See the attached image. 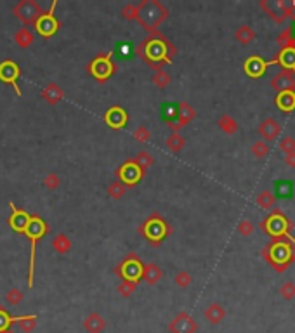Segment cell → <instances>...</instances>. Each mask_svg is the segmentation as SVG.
<instances>
[{
  "label": "cell",
  "mask_w": 295,
  "mask_h": 333,
  "mask_svg": "<svg viewBox=\"0 0 295 333\" xmlns=\"http://www.w3.org/2000/svg\"><path fill=\"white\" fill-rule=\"evenodd\" d=\"M43 7L37 2V0H21L12 7V14L23 23V25L28 28V26H33L35 21L43 14Z\"/></svg>",
  "instance_id": "obj_8"
},
{
  "label": "cell",
  "mask_w": 295,
  "mask_h": 333,
  "mask_svg": "<svg viewBox=\"0 0 295 333\" xmlns=\"http://www.w3.org/2000/svg\"><path fill=\"white\" fill-rule=\"evenodd\" d=\"M195 117H196V111L189 103L181 101V103L177 104V120H175V124H177L181 128L184 127V125H188Z\"/></svg>",
  "instance_id": "obj_23"
},
{
  "label": "cell",
  "mask_w": 295,
  "mask_h": 333,
  "mask_svg": "<svg viewBox=\"0 0 295 333\" xmlns=\"http://www.w3.org/2000/svg\"><path fill=\"white\" fill-rule=\"evenodd\" d=\"M164 278V271H162L160 266H157L155 262L151 264H144V267H142V278L141 280H144L146 283L150 285V287H153V285H157L158 281Z\"/></svg>",
  "instance_id": "obj_22"
},
{
  "label": "cell",
  "mask_w": 295,
  "mask_h": 333,
  "mask_svg": "<svg viewBox=\"0 0 295 333\" xmlns=\"http://www.w3.org/2000/svg\"><path fill=\"white\" fill-rule=\"evenodd\" d=\"M280 293L285 300H292V298H295V283H292V281L283 283L280 288Z\"/></svg>",
  "instance_id": "obj_48"
},
{
  "label": "cell",
  "mask_w": 295,
  "mask_h": 333,
  "mask_svg": "<svg viewBox=\"0 0 295 333\" xmlns=\"http://www.w3.org/2000/svg\"><path fill=\"white\" fill-rule=\"evenodd\" d=\"M21 77V70H19L18 63H14L12 59H5L4 63H0V80L11 85L16 90V96L21 97L23 90L18 85V78Z\"/></svg>",
  "instance_id": "obj_12"
},
{
  "label": "cell",
  "mask_w": 295,
  "mask_h": 333,
  "mask_svg": "<svg viewBox=\"0 0 295 333\" xmlns=\"http://www.w3.org/2000/svg\"><path fill=\"white\" fill-rule=\"evenodd\" d=\"M276 104L280 110L292 111L295 108V94L294 92H281L276 97Z\"/></svg>",
  "instance_id": "obj_31"
},
{
  "label": "cell",
  "mask_w": 295,
  "mask_h": 333,
  "mask_svg": "<svg viewBox=\"0 0 295 333\" xmlns=\"http://www.w3.org/2000/svg\"><path fill=\"white\" fill-rule=\"evenodd\" d=\"M106 193H108V196H110L111 200H122L125 193H127V188H125V186L122 184L120 181H111L110 184H108Z\"/></svg>",
  "instance_id": "obj_36"
},
{
  "label": "cell",
  "mask_w": 295,
  "mask_h": 333,
  "mask_svg": "<svg viewBox=\"0 0 295 333\" xmlns=\"http://www.w3.org/2000/svg\"><path fill=\"white\" fill-rule=\"evenodd\" d=\"M276 42H278V45L281 47V50L283 49H294L295 50V39L292 37V28L283 30V32L278 35Z\"/></svg>",
  "instance_id": "obj_37"
},
{
  "label": "cell",
  "mask_w": 295,
  "mask_h": 333,
  "mask_svg": "<svg viewBox=\"0 0 295 333\" xmlns=\"http://www.w3.org/2000/svg\"><path fill=\"white\" fill-rule=\"evenodd\" d=\"M271 89L281 92H294L295 94V70H281L276 77L271 78Z\"/></svg>",
  "instance_id": "obj_14"
},
{
  "label": "cell",
  "mask_w": 295,
  "mask_h": 333,
  "mask_svg": "<svg viewBox=\"0 0 295 333\" xmlns=\"http://www.w3.org/2000/svg\"><path fill=\"white\" fill-rule=\"evenodd\" d=\"M115 175H117L118 181L128 189V188H134L135 184H139V182L144 179L146 172L134 162V158H128L127 162H124L117 170H115Z\"/></svg>",
  "instance_id": "obj_9"
},
{
  "label": "cell",
  "mask_w": 295,
  "mask_h": 333,
  "mask_svg": "<svg viewBox=\"0 0 295 333\" xmlns=\"http://www.w3.org/2000/svg\"><path fill=\"white\" fill-rule=\"evenodd\" d=\"M294 227V224L283 215L281 210H274L273 215H269L266 220L262 222V229L269 234L271 238H278V236H288L290 229Z\"/></svg>",
  "instance_id": "obj_11"
},
{
  "label": "cell",
  "mask_w": 295,
  "mask_h": 333,
  "mask_svg": "<svg viewBox=\"0 0 295 333\" xmlns=\"http://www.w3.org/2000/svg\"><path fill=\"white\" fill-rule=\"evenodd\" d=\"M259 134L262 135L264 142H266V141L273 142L274 139H278V135L281 134L280 122L274 120V118H266V120H264L262 124L259 125Z\"/></svg>",
  "instance_id": "obj_16"
},
{
  "label": "cell",
  "mask_w": 295,
  "mask_h": 333,
  "mask_svg": "<svg viewBox=\"0 0 295 333\" xmlns=\"http://www.w3.org/2000/svg\"><path fill=\"white\" fill-rule=\"evenodd\" d=\"M82 326L85 328L87 333H103L106 328V319L99 312H90L89 316H85Z\"/></svg>",
  "instance_id": "obj_19"
},
{
  "label": "cell",
  "mask_w": 295,
  "mask_h": 333,
  "mask_svg": "<svg viewBox=\"0 0 295 333\" xmlns=\"http://www.w3.org/2000/svg\"><path fill=\"white\" fill-rule=\"evenodd\" d=\"M276 61L283 66V70H295V50L283 49L280 54H278Z\"/></svg>",
  "instance_id": "obj_29"
},
{
  "label": "cell",
  "mask_w": 295,
  "mask_h": 333,
  "mask_svg": "<svg viewBox=\"0 0 295 333\" xmlns=\"http://www.w3.org/2000/svg\"><path fill=\"white\" fill-rule=\"evenodd\" d=\"M235 39L238 40L240 43H243V45H249V43H252L253 40H255V32H253L249 25H242L240 28H236Z\"/></svg>",
  "instance_id": "obj_27"
},
{
  "label": "cell",
  "mask_w": 295,
  "mask_h": 333,
  "mask_svg": "<svg viewBox=\"0 0 295 333\" xmlns=\"http://www.w3.org/2000/svg\"><path fill=\"white\" fill-rule=\"evenodd\" d=\"M134 162L137 163L139 166H141L142 170L148 172L150 170V166L155 163V158L150 155L148 151H144V149H141V151H137V155L134 156Z\"/></svg>",
  "instance_id": "obj_35"
},
{
  "label": "cell",
  "mask_w": 295,
  "mask_h": 333,
  "mask_svg": "<svg viewBox=\"0 0 295 333\" xmlns=\"http://www.w3.org/2000/svg\"><path fill=\"white\" fill-rule=\"evenodd\" d=\"M132 137L139 142H148L151 139V132H150V128L144 127V125H139V127L132 132Z\"/></svg>",
  "instance_id": "obj_43"
},
{
  "label": "cell",
  "mask_w": 295,
  "mask_h": 333,
  "mask_svg": "<svg viewBox=\"0 0 295 333\" xmlns=\"http://www.w3.org/2000/svg\"><path fill=\"white\" fill-rule=\"evenodd\" d=\"M165 144H167V148L170 149L172 153H179L182 151V148L186 146V139L182 137L179 132H172L167 137V141H165Z\"/></svg>",
  "instance_id": "obj_32"
},
{
  "label": "cell",
  "mask_w": 295,
  "mask_h": 333,
  "mask_svg": "<svg viewBox=\"0 0 295 333\" xmlns=\"http://www.w3.org/2000/svg\"><path fill=\"white\" fill-rule=\"evenodd\" d=\"M14 42L16 45H19L21 49H28V47L35 42V35H33V32L30 28L23 26V28H19L18 32L14 33Z\"/></svg>",
  "instance_id": "obj_24"
},
{
  "label": "cell",
  "mask_w": 295,
  "mask_h": 333,
  "mask_svg": "<svg viewBox=\"0 0 295 333\" xmlns=\"http://www.w3.org/2000/svg\"><path fill=\"white\" fill-rule=\"evenodd\" d=\"M37 323H39V316L37 314H23L21 319L18 321V325L21 328V332L32 333L37 328Z\"/></svg>",
  "instance_id": "obj_33"
},
{
  "label": "cell",
  "mask_w": 295,
  "mask_h": 333,
  "mask_svg": "<svg viewBox=\"0 0 295 333\" xmlns=\"http://www.w3.org/2000/svg\"><path fill=\"white\" fill-rule=\"evenodd\" d=\"M236 231H238V234H242V236H252V233H253V224H252V220H249V219L240 220L238 227H236Z\"/></svg>",
  "instance_id": "obj_49"
},
{
  "label": "cell",
  "mask_w": 295,
  "mask_h": 333,
  "mask_svg": "<svg viewBox=\"0 0 295 333\" xmlns=\"http://www.w3.org/2000/svg\"><path fill=\"white\" fill-rule=\"evenodd\" d=\"M40 96H42V99L45 101V103H49L50 106H56L57 103H61V101L64 99V90L61 89L57 83L52 82V83H47V85L43 87Z\"/></svg>",
  "instance_id": "obj_18"
},
{
  "label": "cell",
  "mask_w": 295,
  "mask_h": 333,
  "mask_svg": "<svg viewBox=\"0 0 295 333\" xmlns=\"http://www.w3.org/2000/svg\"><path fill=\"white\" fill-rule=\"evenodd\" d=\"M280 2V7L283 11L285 18H292L295 19V2L294 0H278Z\"/></svg>",
  "instance_id": "obj_45"
},
{
  "label": "cell",
  "mask_w": 295,
  "mask_h": 333,
  "mask_svg": "<svg viewBox=\"0 0 295 333\" xmlns=\"http://www.w3.org/2000/svg\"><path fill=\"white\" fill-rule=\"evenodd\" d=\"M113 54H117L118 57H128L130 56V45L128 43H118L117 49L111 50Z\"/></svg>",
  "instance_id": "obj_50"
},
{
  "label": "cell",
  "mask_w": 295,
  "mask_h": 333,
  "mask_svg": "<svg viewBox=\"0 0 295 333\" xmlns=\"http://www.w3.org/2000/svg\"><path fill=\"white\" fill-rule=\"evenodd\" d=\"M19 319H21V316H11L2 305H0V333H5L9 328H11V325H16Z\"/></svg>",
  "instance_id": "obj_30"
},
{
  "label": "cell",
  "mask_w": 295,
  "mask_h": 333,
  "mask_svg": "<svg viewBox=\"0 0 295 333\" xmlns=\"http://www.w3.org/2000/svg\"><path fill=\"white\" fill-rule=\"evenodd\" d=\"M280 149L285 153V155L295 153V139L290 137V135H285V137L280 141Z\"/></svg>",
  "instance_id": "obj_47"
},
{
  "label": "cell",
  "mask_w": 295,
  "mask_h": 333,
  "mask_svg": "<svg viewBox=\"0 0 295 333\" xmlns=\"http://www.w3.org/2000/svg\"><path fill=\"white\" fill-rule=\"evenodd\" d=\"M259 7L262 9V11L266 12V14L269 16L274 23H278V25H281V23L287 19L283 14V11H281L280 2H278V0H260Z\"/></svg>",
  "instance_id": "obj_17"
},
{
  "label": "cell",
  "mask_w": 295,
  "mask_h": 333,
  "mask_svg": "<svg viewBox=\"0 0 295 333\" xmlns=\"http://www.w3.org/2000/svg\"><path fill=\"white\" fill-rule=\"evenodd\" d=\"M103 120L110 128H113V130H120V128H124L125 125H127L128 115L122 106H111L106 110Z\"/></svg>",
  "instance_id": "obj_15"
},
{
  "label": "cell",
  "mask_w": 295,
  "mask_h": 333,
  "mask_svg": "<svg viewBox=\"0 0 295 333\" xmlns=\"http://www.w3.org/2000/svg\"><path fill=\"white\" fill-rule=\"evenodd\" d=\"M164 118L167 124L177 120V104H165L164 106Z\"/></svg>",
  "instance_id": "obj_46"
},
{
  "label": "cell",
  "mask_w": 295,
  "mask_h": 333,
  "mask_svg": "<svg viewBox=\"0 0 295 333\" xmlns=\"http://www.w3.org/2000/svg\"><path fill=\"white\" fill-rule=\"evenodd\" d=\"M5 300L11 305H19L25 300V291H21L19 288H11V290L7 291V295H5Z\"/></svg>",
  "instance_id": "obj_39"
},
{
  "label": "cell",
  "mask_w": 295,
  "mask_h": 333,
  "mask_svg": "<svg viewBox=\"0 0 295 333\" xmlns=\"http://www.w3.org/2000/svg\"><path fill=\"white\" fill-rule=\"evenodd\" d=\"M169 332L170 333H196L198 332V323L193 319L191 314L181 311L175 314V318L169 323Z\"/></svg>",
  "instance_id": "obj_13"
},
{
  "label": "cell",
  "mask_w": 295,
  "mask_h": 333,
  "mask_svg": "<svg viewBox=\"0 0 295 333\" xmlns=\"http://www.w3.org/2000/svg\"><path fill=\"white\" fill-rule=\"evenodd\" d=\"M87 71L90 77H94L97 82H106L111 75L117 73V64L113 63V52H101L87 64Z\"/></svg>",
  "instance_id": "obj_7"
},
{
  "label": "cell",
  "mask_w": 295,
  "mask_h": 333,
  "mask_svg": "<svg viewBox=\"0 0 295 333\" xmlns=\"http://www.w3.org/2000/svg\"><path fill=\"white\" fill-rule=\"evenodd\" d=\"M243 70H245V73L249 75V77H252V78L262 77V75L266 73V63H264V61L260 59L259 56H252V57H249V59L245 61V64H243Z\"/></svg>",
  "instance_id": "obj_20"
},
{
  "label": "cell",
  "mask_w": 295,
  "mask_h": 333,
  "mask_svg": "<svg viewBox=\"0 0 295 333\" xmlns=\"http://www.w3.org/2000/svg\"><path fill=\"white\" fill-rule=\"evenodd\" d=\"M50 245H52V250H56L59 255H66L71 250V240L63 233L56 234V236L52 238V241H50Z\"/></svg>",
  "instance_id": "obj_25"
},
{
  "label": "cell",
  "mask_w": 295,
  "mask_h": 333,
  "mask_svg": "<svg viewBox=\"0 0 295 333\" xmlns=\"http://www.w3.org/2000/svg\"><path fill=\"white\" fill-rule=\"evenodd\" d=\"M151 82L155 83V87H157V89H165V87L170 85L172 78H170V75H169L165 70H157L153 73V77H151Z\"/></svg>",
  "instance_id": "obj_34"
},
{
  "label": "cell",
  "mask_w": 295,
  "mask_h": 333,
  "mask_svg": "<svg viewBox=\"0 0 295 333\" xmlns=\"http://www.w3.org/2000/svg\"><path fill=\"white\" fill-rule=\"evenodd\" d=\"M203 316H205V319L210 323V325H219V323L224 321L226 311H224V307H222L220 304L213 302V304L207 305L205 311H203Z\"/></svg>",
  "instance_id": "obj_21"
},
{
  "label": "cell",
  "mask_w": 295,
  "mask_h": 333,
  "mask_svg": "<svg viewBox=\"0 0 295 333\" xmlns=\"http://www.w3.org/2000/svg\"><path fill=\"white\" fill-rule=\"evenodd\" d=\"M122 16H124L127 21H137L139 16V2L137 4H127L122 7Z\"/></svg>",
  "instance_id": "obj_38"
},
{
  "label": "cell",
  "mask_w": 295,
  "mask_h": 333,
  "mask_svg": "<svg viewBox=\"0 0 295 333\" xmlns=\"http://www.w3.org/2000/svg\"><path fill=\"white\" fill-rule=\"evenodd\" d=\"M260 255L269 262L273 269L283 273L295 260V243L288 240V236L273 238V241L260 252Z\"/></svg>",
  "instance_id": "obj_3"
},
{
  "label": "cell",
  "mask_w": 295,
  "mask_h": 333,
  "mask_svg": "<svg viewBox=\"0 0 295 333\" xmlns=\"http://www.w3.org/2000/svg\"><path fill=\"white\" fill-rule=\"evenodd\" d=\"M142 267L144 262L139 259V255L135 252L127 253V257H124L120 264L113 267V273L118 274L122 278V281H132V283H139L142 278Z\"/></svg>",
  "instance_id": "obj_6"
},
{
  "label": "cell",
  "mask_w": 295,
  "mask_h": 333,
  "mask_svg": "<svg viewBox=\"0 0 295 333\" xmlns=\"http://www.w3.org/2000/svg\"><path fill=\"white\" fill-rule=\"evenodd\" d=\"M135 288H137V283H132V281H120L117 290L124 298H128L135 291Z\"/></svg>",
  "instance_id": "obj_40"
},
{
  "label": "cell",
  "mask_w": 295,
  "mask_h": 333,
  "mask_svg": "<svg viewBox=\"0 0 295 333\" xmlns=\"http://www.w3.org/2000/svg\"><path fill=\"white\" fill-rule=\"evenodd\" d=\"M135 54L155 71L174 61L177 49L162 32H151L141 43L135 45Z\"/></svg>",
  "instance_id": "obj_2"
},
{
  "label": "cell",
  "mask_w": 295,
  "mask_h": 333,
  "mask_svg": "<svg viewBox=\"0 0 295 333\" xmlns=\"http://www.w3.org/2000/svg\"><path fill=\"white\" fill-rule=\"evenodd\" d=\"M255 203L260 207V208L271 210L274 207V203H276V196H274V193L269 191V189H264V191H260L259 195H257Z\"/></svg>",
  "instance_id": "obj_28"
},
{
  "label": "cell",
  "mask_w": 295,
  "mask_h": 333,
  "mask_svg": "<svg viewBox=\"0 0 295 333\" xmlns=\"http://www.w3.org/2000/svg\"><path fill=\"white\" fill-rule=\"evenodd\" d=\"M61 184V177L57 174H54V172H50V174H47L45 177H43V186H45L49 191H56L57 188H59Z\"/></svg>",
  "instance_id": "obj_44"
},
{
  "label": "cell",
  "mask_w": 295,
  "mask_h": 333,
  "mask_svg": "<svg viewBox=\"0 0 295 333\" xmlns=\"http://www.w3.org/2000/svg\"><path fill=\"white\" fill-rule=\"evenodd\" d=\"M11 207V215L7 219V224L12 231L21 233L28 238L30 241V264H28V281L26 287L32 290L33 280H35V264H37V245L45 234L50 233V226L47 220H43L40 215H32L26 210L16 207L14 202H9Z\"/></svg>",
  "instance_id": "obj_1"
},
{
  "label": "cell",
  "mask_w": 295,
  "mask_h": 333,
  "mask_svg": "<svg viewBox=\"0 0 295 333\" xmlns=\"http://www.w3.org/2000/svg\"><path fill=\"white\" fill-rule=\"evenodd\" d=\"M285 163L290 168H295V153H290V155H285Z\"/></svg>",
  "instance_id": "obj_51"
},
{
  "label": "cell",
  "mask_w": 295,
  "mask_h": 333,
  "mask_svg": "<svg viewBox=\"0 0 295 333\" xmlns=\"http://www.w3.org/2000/svg\"><path fill=\"white\" fill-rule=\"evenodd\" d=\"M169 18V9L160 0H142L139 2L137 21L148 32H157V28Z\"/></svg>",
  "instance_id": "obj_5"
},
{
  "label": "cell",
  "mask_w": 295,
  "mask_h": 333,
  "mask_svg": "<svg viewBox=\"0 0 295 333\" xmlns=\"http://www.w3.org/2000/svg\"><path fill=\"white\" fill-rule=\"evenodd\" d=\"M5 333H14V332H11V330H7V332H5Z\"/></svg>",
  "instance_id": "obj_52"
},
{
  "label": "cell",
  "mask_w": 295,
  "mask_h": 333,
  "mask_svg": "<svg viewBox=\"0 0 295 333\" xmlns=\"http://www.w3.org/2000/svg\"><path fill=\"white\" fill-rule=\"evenodd\" d=\"M56 7H57V0H54L52 4H50V7L47 9V11L37 19L35 25H33L35 32L39 33L42 39H50V37L61 28V21L56 18V14H54Z\"/></svg>",
  "instance_id": "obj_10"
},
{
  "label": "cell",
  "mask_w": 295,
  "mask_h": 333,
  "mask_svg": "<svg viewBox=\"0 0 295 333\" xmlns=\"http://www.w3.org/2000/svg\"><path fill=\"white\" fill-rule=\"evenodd\" d=\"M174 280L179 288H188L189 285L193 283V276H191V273H188V271H179V273L175 274Z\"/></svg>",
  "instance_id": "obj_41"
},
{
  "label": "cell",
  "mask_w": 295,
  "mask_h": 333,
  "mask_svg": "<svg viewBox=\"0 0 295 333\" xmlns=\"http://www.w3.org/2000/svg\"><path fill=\"white\" fill-rule=\"evenodd\" d=\"M137 233L142 234L151 247L158 248L162 243H164L165 238L172 234V226L158 212H153L139 224Z\"/></svg>",
  "instance_id": "obj_4"
},
{
  "label": "cell",
  "mask_w": 295,
  "mask_h": 333,
  "mask_svg": "<svg viewBox=\"0 0 295 333\" xmlns=\"http://www.w3.org/2000/svg\"><path fill=\"white\" fill-rule=\"evenodd\" d=\"M269 151H271L269 146H267L264 141H255L252 144V153L255 158H264V156L269 155Z\"/></svg>",
  "instance_id": "obj_42"
},
{
  "label": "cell",
  "mask_w": 295,
  "mask_h": 333,
  "mask_svg": "<svg viewBox=\"0 0 295 333\" xmlns=\"http://www.w3.org/2000/svg\"><path fill=\"white\" fill-rule=\"evenodd\" d=\"M217 125H219L220 130L224 132V134H228V135H233V134L238 132V122H236L235 118L228 113L220 115L219 120H217Z\"/></svg>",
  "instance_id": "obj_26"
}]
</instances>
